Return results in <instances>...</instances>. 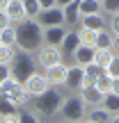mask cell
<instances>
[{
  "mask_svg": "<svg viewBox=\"0 0 119 123\" xmlns=\"http://www.w3.org/2000/svg\"><path fill=\"white\" fill-rule=\"evenodd\" d=\"M7 5H9V0H0V12H5V9H7Z\"/></svg>",
  "mask_w": 119,
  "mask_h": 123,
  "instance_id": "60d3db41",
  "label": "cell"
},
{
  "mask_svg": "<svg viewBox=\"0 0 119 123\" xmlns=\"http://www.w3.org/2000/svg\"><path fill=\"white\" fill-rule=\"evenodd\" d=\"M103 107H105L110 114H119V93H105L103 96V103H101Z\"/></svg>",
  "mask_w": 119,
  "mask_h": 123,
  "instance_id": "44dd1931",
  "label": "cell"
},
{
  "mask_svg": "<svg viewBox=\"0 0 119 123\" xmlns=\"http://www.w3.org/2000/svg\"><path fill=\"white\" fill-rule=\"evenodd\" d=\"M9 25H12V21H9L7 12H0V30H5V27H9Z\"/></svg>",
  "mask_w": 119,
  "mask_h": 123,
  "instance_id": "e575fe53",
  "label": "cell"
},
{
  "mask_svg": "<svg viewBox=\"0 0 119 123\" xmlns=\"http://www.w3.org/2000/svg\"><path fill=\"white\" fill-rule=\"evenodd\" d=\"M112 93H119V78L112 80Z\"/></svg>",
  "mask_w": 119,
  "mask_h": 123,
  "instance_id": "ab89813d",
  "label": "cell"
},
{
  "mask_svg": "<svg viewBox=\"0 0 119 123\" xmlns=\"http://www.w3.org/2000/svg\"><path fill=\"white\" fill-rule=\"evenodd\" d=\"M16 53H14V46H0V64H12Z\"/></svg>",
  "mask_w": 119,
  "mask_h": 123,
  "instance_id": "f1b7e54d",
  "label": "cell"
},
{
  "mask_svg": "<svg viewBox=\"0 0 119 123\" xmlns=\"http://www.w3.org/2000/svg\"><path fill=\"white\" fill-rule=\"evenodd\" d=\"M69 27L66 25H53V27H44V43L46 46H60L64 41Z\"/></svg>",
  "mask_w": 119,
  "mask_h": 123,
  "instance_id": "4fadbf2b",
  "label": "cell"
},
{
  "mask_svg": "<svg viewBox=\"0 0 119 123\" xmlns=\"http://www.w3.org/2000/svg\"><path fill=\"white\" fill-rule=\"evenodd\" d=\"M12 78V68H9V64H0V84L5 82V80Z\"/></svg>",
  "mask_w": 119,
  "mask_h": 123,
  "instance_id": "836d02e7",
  "label": "cell"
},
{
  "mask_svg": "<svg viewBox=\"0 0 119 123\" xmlns=\"http://www.w3.org/2000/svg\"><path fill=\"white\" fill-rule=\"evenodd\" d=\"M0 46H2V41H0Z\"/></svg>",
  "mask_w": 119,
  "mask_h": 123,
  "instance_id": "ee69618b",
  "label": "cell"
},
{
  "mask_svg": "<svg viewBox=\"0 0 119 123\" xmlns=\"http://www.w3.org/2000/svg\"><path fill=\"white\" fill-rule=\"evenodd\" d=\"M60 114L64 116L66 121L76 123L85 116V100L80 96H66L62 100V107H60Z\"/></svg>",
  "mask_w": 119,
  "mask_h": 123,
  "instance_id": "5b68a950",
  "label": "cell"
},
{
  "mask_svg": "<svg viewBox=\"0 0 119 123\" xmlns=\"http://www.w3.org/2000/svg\"><path fill=\"white\" fill-rule=\"evenodd\" d=\"M94 84H96V89L103 93V96L112 91V78H110V75H105V71H103V75H101V78H96V80H94Z\"/></svg>",
  "mask_w": 119,
  "mask_h": 123,
  "instance_id": "484cf974",
  "label": "cell"
},
{
  "mask_svg": "<svg viewBox=\"0 0 119 123\" xmlns=\"http://www.w3.org/2000/svg\"><path fill=\"white\" fill-rule=\"evenodd\" d=\"M101 12H105V14H117L119 12V0H101Z\"/></svg>",
  "mask_w": 119,
  "mask_h": 123,
  "instance_id": "f546056e",
  "label": "cell"
},
{
  "mask_svg": "<svg viewBox=\"0 0 119 123\" xmlns=\"http://www.w3.org/2000/svg\"><path fill=\"white\" fill-rule=\"evenodd\" d=\"M94 48H96V50H101V48H112V34H110V30H101V32H96Z\"/></svg>",
  "mask_w": 119,
  "mask_h": 123,
  "instance_id": "7402d4cb",
  "label": "cell"
},
{
  "mask_svg": "<svg viewBox=\"0 0 119 123\" xmlns=\"http://www.w3.org/2000/svg\"><path fill=\"white\" fill-rule=\"evenodd\" d=\"M39 7H41V9H50V7H57V0H39Z\"/></svg>",
  "mask_w": 119,
  "mask_h": 123,
  "instance_id": "8d00e7d4",
  "label": "cell"
},
{
  "mask_svg": "<svg viewBox=\"0 0 119 123\" xmlns=\"http://www.w3.org/2000/svg\"><path fill=\"white\" fill-rule=\"evenodd\" d=\"M85 71L83 66L78 64H69V68H66V80H64V87L69 89V91H80V87L85 84Z\"/></svg>",
  "mask_w": 119,
  "mask_h": 123,
  "instance_id": "9c48e42d",
  "label": "cell"
},
{
  "mask_svg": "<svg viewBox=\"0 0 119 123\" xmlns=\"http://www.w3.org/2000/svg\"><path fill=\"white\" fill-rule=\"evenodd\" d=\"M44 41V27L35 18H25L16 25V46L23 53H37Z\"/></svg>",
  "mask_w": 119,
  "mask_h": 123,
  "instance_id": "6da1fadb",
  "label": "cell"
},
{
  "mask_svg": "<svg viewBox=\"0 0 119 123\" xmlns=\"http://www.w3.org/2000/svg\"><path fill=\"white\" fill-rule=\"evenodd\" d=\"M0 41H2V46H16V27L9 25L0 30Z\"/></svg>",
  "mask_w": 119,
  "mask_h": 123,
  "instance_id": "d4e9b609",
  "label": "cell"
},
{
  "mask_svg": "<svg viewBox=\"0 0 119 123\" xmlns=\"http://www.w3.org/2000/svg\"><path fill=\"white\" fill-rule=\"evenodd\" d=\"M78 21H80L78 2H71L69 7H64V25L66 27H73V25H78Z\"/></svg>",
  "mask_w": 119,
  "mask_h": 123,
  "instance_id": "d6986e66",
  "label": "cell"
},
{
  "mask_svg": "<svg viewBox=\"0 0 119 123\" xmlns=\"http://www.w3.org/2000/svg\"><path fill=\"white\" fill-rule=\"evenodd\" d=\"M0 96L9 98V100H12L14 105H18V107L28 105V100H30V93L25 91V87H23L21 82H16L14 78L5 80V82L0 84Z\"/></svg>",
  "mask_w": 119,
  "mask_h": 123,
  "instance_id": "277c9868",
  "label": "cell"
},
{
  "mask_svg": "<svg viewBox=\"0 0 119 123\" xmlns=\"http://www.w3.org/2000/svg\"><path fill=\"white\" fill-rule=\"evenodd\" d=\"M7 16H9V21L12 23H21V21H25V9H23V0H9V5H7Z\"/></svg>",
  "mask_w": 119,
  "mask_h": 123,
  "instance_id": "9a60e30c",
  "label": "cell"
},
{
  "mask_svg": "<svg viewBox=\"0 0 119 123\" xmlns=\"http://www.w3.org/2000/svg\"><path fill=\"white\" fill-rule=\"evenodd\" d=\"M18 121L21 123H39L37 112H18Z\"/></svg>",
  "mask_w": 119,
  "mask_h": 123,
  "instance_id": "d6a6232c",
  "label": "cell"
},
{
  "mask_svg": "<svg viewBox=\"0 0 119 123\" xmlns=\"http://www.w3.org/2000/svg\"><path fill=\"white\" fill-rule=\"evenodd\" d=\"M76 123H80V121H76Z\"/></svg>",
  "mask_w": 119,
  "mask_h": 123,
  "instance_id": "f6af8a7d",
  "label": "cell"
},
{
  "mask_svg": "<svg viewBox=\"0 0 119 123\" xmlns=\"http://www.w3.org/2000/svg\"><path fill=\"white\" fill-rule=\"evenodd\" d=\"M112 50H115V53H119V34L112 37Z\"/></svg>",
  "mask_w": 119,
  "mask_h": 123,
  "instance_id": "f35d334b",
  "label": "cell"
},
{
  "mask_svg": "<svg viewBox=\"0 0 119 123\" xmlns=\"http://www.w3.org/2000/svg\"><path fill=\"white\" fill-rule=\"evenodd\" d=\"M76 32H78L80 46H94V41H96V32H94V30H87V27H83V25H80Z\"/></svg>",
  "mask_w": 119,
  "mask_h": 123,
  "instance_id": "cb8c5ba5",
  "label": "cell"
},
{
  "mask_svg": "<svg viewBox=\"0 0 119 123\" xmlns=\"http://www.w3.org/2000/svg\"><path fill=\"white\" fill-rule=\"evenodd\" d=\"M71 2H78V0H57V7H62V9H64V7H69Z\"/></svg>",
  "mask_w": 119,
  "mask_h": 123,
  "instance_id": "74e56055",
  "label": "cell"
},
{
  "mask_svg": "<svg viewBox=\"0 0 119 123\" xmlns=\"http://www.w3.org/2000/svg\"><path fill=\"white\" fill-rule=\"evenodd\" d=\"M35 64H37V62L32 59V53H23V50H21V53L14 57V62L9 64V68H12V78L16 80V82L23 84L32 73H35Z\"/></svg>",
  "mask_w": 119,
  "mask_h": 123,
  "instance_id": "3957f363",
  "label": "cell"
},
{
  "mask_svg": "<svg viewBox=\"0 0 119 123\" xmlns=\"http://www.w3.org/2000/svg\"><path fill=\"white\" fill-rule=\"evenodd\" d=\"M94 53H96L94 46H78V50H76V55H73V64L85 66V64H89V62H94Z\"/></svg>",
  "mask_w": 119,
  "mask_h": 123,
  "instance_id": "2e32d148",
  "label": "cell"
},
{
  "mask_svg": "<svg viewBox=\"0 0 119 123\" xmlns=\"http://www.w3.org/2000/svg\"><path fill=\"white\" fill-rule=\"evenodd\" d=\"M39 123H41V121H39Z\"/></svg>",
  "mask_w": 119,
  "mask_h": 123,
  "instance_id": "bcb514c9",
  "label": "cell"
},
{
  "mask_svg": "<svg viewBox=\"0 0 119 123\" xmlns=\"http://www.w3.org/2000/svg\"><path fill=\"white\" fill-rule=\"evenodd\" d=\"M83 71H85V78H87L85 82H94L96 78H101V75H103V68H101L98 64H94V62L85 64V66H83Z\"/></svg>",
  "mask_w": 119,
  "mask_h": 123,
  "instance_id": "603a6c76",
  "label": "cell"
},
{
  "mask_svg": "<svg viewBox=\"0 0 119 123\" xmlns=\"http://www.w3.org/2000/svg\"><path fill=\"white\" fill-rule=\"evenodd\" d=\"M110 119H112V114L103 105H96L87 112V121H92V123H110Z\"/></svg>",
  "mask_w": 119,
  "mask_h": 123,
  "instance_id": "e0dca14e",
  "label": "cell"
},
{
  "mask_svg": "<svg viewBox=\"0 0 119 123\" xmlns=\"http://www.w3.org/2000/svg\"><path fill=\"white\" fill-rule=\"evenodd\" d=\"M41 27H53V25H64V9L62 7H50V9H41L39 16L35 18Z\"/></svg>",
  "mask_w": 119,
  "mask_h": 123,
  "instance_id": "52a82bcc",
  "label": "cell"
},
{
  "mask_svg": "<svg viewBox=\"0 0 119 123\" xmlns=\"http://www.w3.org/2000/svg\"><path fill=\"white\" fill-rule=\"evenodd\" d=\"M105 75H110L112 80L119 78V55H115V57H112V62L105 66Z\"/></svg>",
  "mask_w": 119,
  "mask_h": 123,
  "instance_id": "4dcf8cb0",
  "label": "cell"
},
{
  "mask_svg": "<svg viewBox=\"0 0 119 123\" xmlns=\"http://www.w3.org/2000/svg\"><path fill=\"white\" fill-rule=\"evenodd\" d=\"M78 96L85 100V105H92V107H96V105H101V103H103V93L96 89V84H94V82H85L83 87H80Z\"/></svg>",
  "mask_w": 119,
  "mask_h": 123,
  "instance_id": "7c38bea8",
  "label": "cell"
},
{
  "mask_svg": "<svg viewBox=\"0 0 119 123\" xmlns=\"http://www.w3.org/2000/svg\"><path fill=\"white\" fill-rule=\"evenodd\" d=\"M9 114H18V105H14L9 98L0 96V116H9Z\"/></svg>",
  "mask_w": 119,
  "mask_h": 123,
  "instance_id": "83f0119b",
  "label": "cell"
},
{
  "mask_svg": "<svg viewBox=\"0 0 119 123\" xmlns=\"http://www.w3.org/2000/svg\"><path fill=\"white\" fill-rule=\"evenodd\" d=\"M0 123H21L18 114H9V116H0Z\"/></svg>",
  "mask_w": 119,
  "mask_h": 123,
  "instance_id": "d590c367",
  "label": "cell"
},
{
  "mask_svg": "<svg viewBox=\"0 0 119 123\" xmlns=\"http://www.w3.org/2000/svg\"><path fill=\"white\" fill-rule=\"evenodd\" d=\"M62 100H64V98L60 96L57 89L48 87L41 96L35 98V112H39V114H44V116H55L60 112V107H62Z\"/></svg>",
  "mask_w": 119,
  "mask_h": 123,
  "instance_id": "7a4b0ae2",
  "label": "cell"
},
{
  "mask_svg": "<svg viewBox=\"0 0 119 123\" xmlns=\"http://www.w3.org/2000/svg\"><path fill=\"white\" fill-rule=\"evenodd\" d=\"M80 46V39H78V32L76 30H69L64 37V41L60 43V53H62V59L64 62H73V55Z\"/></svg>",
  "mask_w": 119,
  "mask_h": 123,
  "instance_id": "30bf717a",
  "label": "cell"
},
{
  "mask_svg": "<svg viewBox=\"0 0 119 123\" xmlns=\"http://www.w3.org/2000/svg\"><path fill=\"white\" fill-rule=\"evenodd\" d=\"M62 59V53H60V46H41L39 50H37V64L44 66V68H48V66H55L60 64Z\"/></svg>",
  "mask_w": 119,
  "mask_h": 123,
  "instance_id": "8992f818",
  "label": "cell"
},
{
  "mask_svg": "<svg viewBox=\"0 0 119 123\" xmlns=\"http://www.w3.org/2000/svg\"><path fill=\"white\" fill-rule=\"evenodd\" d=\"M108 30H110V34H112V37H117V34H119V12L110 16V21H108Z\"/></svg>",
  "mask_w": 119,
  "mask_h": 123,
  "instance_id": "1f68e13d",
  "label": "cell"
},
{
  "mask_svg": "<svg viewBox=\"0 0 119 123\" xmlns=\"http://www.w3.org/2000/svg\"><path fill=\"white\" fill-rule=\"evenodd\" d=\"M112 57H115V50L112 48H101V50L94 53V64H98L103 71H105V66L112 62Z\"/></svg>",
  "mask_w": 119,
  "mask_h": 123,
  "instance_id": "ffe728a7",
  "label": "cell"
},
{
  "mask_svg": "<svg viewBox=\"0 0 119 123\" xmlns=\"http://www.w3.org/2000/svg\"><path fill=\"white\" fill-rule=\"evenodd\" d=\"M80 16H92V14H101V0H78Z\"/></svg>",
  "mask_w": 119,
  "mask_h": 123,
  "instance_id": "ac0fdd59",
  "label": "cell"
},
{
  "mask_svg": "<svg viewBox=\"0 0 119 123\" xmlns=\"http://www.w3.org/2000/svg\"><path fill=\"white\" fill-rule=\"evenodd\" d=\"M85 123H92V121H85Z\"/></svg>",
  "mask_w": 119,
  "mask_h": 123,
  "instance_id": "7bdbcfd3",
  "label": "cell"
},
{
  "mask_svg": "<svg viewBox=\"0 0 119 123\" xmlns=\"http://www.w3.org/2000/svg\"><path fill=\"white\" fill-rule=\"evenodd\" d=\"M66 68H69V64L60 62V64L48 66V68L44 71V78L48 80L50 87H60V84H64V80H66Z\"/></svg>",
  "mask_w": 119,
  "mask_h": 123,
  "instance_id": "8fae6325",
  "label": "cell"
},
{
  "mask_svg": "<svg viewBox=\"0 0 119 123\" xmlns=\"http://www.w3.org/2000/svg\"><path fill=\"white\" fill-rule=\"evenodd\" d=\"M110 123H119V114H112V119H110Z\"/></svg>",
  "mask_w": 119,
  "mask_h": 123,
  "instance_id": "b9f144b4",
  "label": "cell"
},
{
  "mask_svg": "<svg viewBox=\"0 0 119 123\" xmlns=\"http://www.w3.org/2000/svg\"><path fill=\"white\" fill-rule=\"evenodd\" d=\"M23 87H25V91L30 93V98H37V96H41V93H44L46 89L50 87V84H48V80L44 78V73L35 71V73H32L30 78L23 82Z\"/></svg>",
  "mask_w": 119,
  "mask_h": 123,
  "instance_id": "ba28073f",
  "label": "cell"
},
{
  "mask_svg": "<svg viewBox=\"0 0 119 123\" xmlns=\"http://www.w3.org/2000/svg\"><path fill=\"white\" fill-rule=\"evenodd\" d=\"M80 25H83V27H87V30L101 32V30H105L108 21L101 16V14H92V16H80Z\"/></svg>",
  "mask_w": 119,
  "mask_h": 123,
  "instance_id": "5bb4252c",
  "label": "cell"
},
{
  "mask_svg": "<svg viewBox=\"0 0 119 123\" xmlns=\"http://www.w3.org/2000/svg\"><path fill=\"white\" fill-rule=\"evenodd\" d=\"M23 9H25V18H37L41 12L39 0H23Z\"/></svg>",
  "mask_w": 119,
  "mask_h": 123,
  "instance_id": "4316f807",
  "label": "cell"
}]
</instances>
